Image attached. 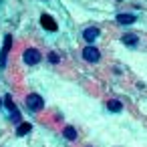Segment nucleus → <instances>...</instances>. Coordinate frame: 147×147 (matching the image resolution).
<instances>
[{"label": "nucleus", "mask_w": 147, "mask_h": 147, "mask_svg": "<svg viewBox=\"0 0 147 147\" xmlns=\"http://www.w3.org/2000/svg\"><path fill=\"white\" fill-rule=\"evenodd\" d=\"M10 45H12V36H6L4 38V49H2V67L6 65V55L10 51Z\"/></svg>", "instance_id": "423d86ee"}, {"label": "nucleus", "mask_w": 147, "mask_h": 147, "mask_svg": "<svg viewBox=\"0 0 147 147\" xmlns=\"http://www.w3.org/2000/svg\"><path fill=\"white\" fill-rule=\"evenodd\" d=\"M83 36H85V40H87V42H93V40L99 36V28L91 26V28H87V30L83 32Z\"/></svg>", "instance_id": "39448f33"}, {"label": "nucleus", "mask_w": 147, "mask_h": 147, "mask_svg": "<svg viewBox=\"0 0 147 147\" xmlns=\"http://www.w3.org/2000/svg\"><path fill=\"white\" fill-rule=\"evenodd\" d=\"M30 129H32V127H30V123H22V125L18 127V131H16V133H18V135H26Z\"/></svg>", "instance_id": "9b49d317"}, {"label": "nucleus", "mask_w": 147, "mask_h": 147, "mask_svg": "<svg viewBox=\"0 0 147 147\" xmlns=\"http://www.w3.org/2000/svg\"><path fill=\"white\" fill-rule=\"evenodd\" d=\"M49 61H51L53 65H57V63H59V55H57V53H51V55H49Z\"/></svg>", "instance_id": "ddd939ff"}, {"label": "nucleus", "mask_w": 147, "mask_h": 147, "mask_svg": "<svg viewBox=\"0 0 147 147\" xmlns=\"http://www.w3.org/2000/svg\"><path fill=\"white\" fill-rule=\"evenodd\" d=\"M42 59V55L36 51V49H26L24 51V63L26 65H38Z\"/></svg>", "instance_id": "f03ea898"}, {"label": "nucleus", "mask_w": 147, "mask_h": 147, "mask_svg": "<svg viewBox=\"0 0 147 147\" xmlns=\"http://www.w3.org/2000/svg\"><path fill=\"white\" fill-rule=\"evenodd\" d=\"M10 119H12L14 123H18V121H20V113H18V109H16V107L10 111Z\"/></svg>", "instance_id": "f8f14e48"}, {"label": "nucleus", "mask_w": 147, "mask_h": 147, "mask_svg": "<svg viewBox=\"0 0 147 147\" xmlns=\"http://www.w3.org/2000/svg\"><path fill=\"white\" fill-rule=\"evenodd\" d=\"M117 20H119L121 24H133L137 18H135L133 14H119V16H117Z\"/></svg>", "instance_id": "6e6552de"}, {"label": "nucleus", "mask_w": 147, "mask_h": 147, "mask_svg": "<svg viewBox=\"0 0 147 147\" xmlns=\"http://www.w3.org/2000/svg\"><path fill=\"white\" fill-rule=\"evenodd\" d=\"M83 59H85V61H89V63H97V61L101 59V53H99V49H97V47L89 45L87 49H83Z\"/></svg>", "instance_id": "f257e3e1"}, {"label": "nucleus", "mask_w": 147, "mask_h": 147, "mask_svg": "<svg viewBox=\"0 0 147 147\" xmlns=\"http://www.w3.org/2000/svg\"><path fill=\"white\" fill-rule=\"evenodd\" d=\"M26 105H28V109H32V111H40V109L45 107V101H42V97H40V95L32 93V95H28Z\"/></svg>", "instance_id": "7ed1b4c3"}, {"label": "nucleus", "mask_w": 147, "mask_h": 147, "mask_svg": "<svg viewBox=\"0 0 147 147\" xmlns=\"http://www.w3.org/2000/svg\"><path fill=\"white\" fill-rule=\"evenodd\" d=\"M40 24H42L47 30H51V32L57 30V22H55L53 16H49V14H42V16H40Z\"/></svg>", "instance_id": "20e7f679"}, {"label": "nucleus", "mask_w": 147, "mask_h": 147, "mask_svg": "<svg viewBox=\"0 0 147 147\" xmlns=\"http://www.w3.org/2000/svg\"><path fill=\"white\" fill-rule=\"evenodd\" d=\"M137 40H139V38H137V34H133V32H127V34L123 36V42H125V45H129V47H135V45H137Z\"/></svg>", "instance_id": "1a4fd4ad"}, {"label": "nucleus", "mask_w": 147, "mask_h": 147, "mask_svg": "<svg viewBox=\"0 0 147 147\" xmlns=\"http://www.w3.org/2000/svg\"><path fill=\"white\" fill-rule=\"evenodd\" d=\"M107 109H109L111 113H119V111L123 109V105H121V101H117V99H111V101L107 103Z\"/></svg>", "instance_id": "0eeeda50"}, {"label": "nucleus", "mask_w": 147, "mask_h": 147, "mask_svg": "<svg viewBox=\"0 0 147 147\" xmlns=\"http://www.w3.org/2000/svg\"><path fill=\"white\" fill-rule=\"evenodd\" d=\"M6 107H8V109H10V111H12V109H14V107H16V105H14V103H12V97H6Z\"/></svg>", "instance_id": "4468645a"}, {"label": "nucleus", "mask_w": 147, "mask_h": 147, "mask_svg": "<svg viewBox=\"0 0 147 147\" xmlns=\"http://www.w3.org/2000/svg\"><path fill=\"white\" fill-rule=\"evenodd\" d=\"M63 133H65V137H67L69 141H75V139H77V129H75V127H65Z\"/></svg>", "instance_id": "9d476101"}]
</instances>
